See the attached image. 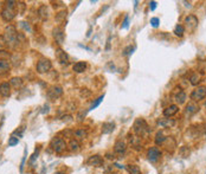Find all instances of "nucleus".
Instances as JSON below:
<instances>
[{
  "instance_id": "nucleus-1",
  "label": "nucleus",
  "mask_w": 206,
  "mask_h": 174,
  "mask_svg": "<svg viewBox=\"0 0 206 174\" xmlns=\"http://www.w3.org/2000/svg\"><path fill=\"white\" fill-rule=\"evenodd\" d=\"M16 4H17L16 1H7L6 5H5V7L1 10L0 16H1V18L5 20V21L8 23V21L14 19V17H16V14H17V12H16V10H14Z\"/></svg>"
},
{
  "instance_id": "nucleus-2",
  "label": "nucleus",
  "mask_w": 206,
  "mask_h": 174,
  "mask_svg": "<svg viewBox=\"0 0 206 174\" xmlns=\"http://www.w3.org/2000/svg\"><path fill=\"white\" fill-rule=\"evenodd\" d=\"M4 38L5 41L10 45V46H14L16 44H18V33H17V30L13 25H8L6 29H5V33H4Z\"/></svg>"
},
{
  "instance_id": "nucleus-3",
  "label": "nucleus",
  "mask_w": 206,
  "mask_h": 174,
  "mask_svg": "<svg viewBox=\"0 0 206 174\" xmlns=\"http://www.w3.org/2000/svg\"><path fill=\"white\" fill-rule=\"evenodd\" d=\"M133 129H134V133L137 136H146L150 132L148 126H147V122L143 118H137L134 122Z\"/></svg>"
},
{
  "instance_id": "nucleus-4",
  "label": "nucleus",
  "mask_w": 206,
  "mask_h": 174,
  "mask_svg": "<svg viewBox=\"0 0 206 174\" xmlns=\"http://www.w3.org/2000/svg\"><path fill=\"white\" fill-rule=\"evenodd\" d=\"M189 97H191V99H192L193 102H199V101L204 99L206 97V87L205 85H200V87L195 88V89L191 93Z\"/></svg>"
},
{
  "instance_id": "nucleus-5",
  "label": "nucleus",
  "mask_w": 206,
  "mask_h": 174,
  "mask_svg": "<svg viewBox=\"0 0 206 174\" xmlns=\"http://www.w3.org/2000/svg\"><path fill=\"white\" fill-rule=\"evenodd\" d=\"M51 147L57 154H60L66 149V142L62 137H55L51 141Z\"/></svg>"
},
{
  "instance_id": "nucleus-6",
  "label": "nucleus",
  "mask_w": 206,
  "mask_h": 174,
  "mask_svg": "<svg viewBox=\"0 0 206 174\" xmlns=\"http://www.w3.org/2000/svg\"><path fill=\"white\" fill-rule=\"evenodd\" d=\"M51 66H52V64H51V62L49 59L42 58V59L38 60L37 65H36V70H37L38 74H45L51 69Z\"/></svg>"
},
{
  "instance_id": "nucleus-7",
  "label": "nucleus",
  "mask_w": 206,
  "mask_h": 174,
  "mask_svg": "<svg viewBox=\"0 0 206 174\" xmlns=\"http://www.w3.org/2000/svg\"><path fill=\"white\" fill-rule=\"evenodd\" d=\"M184 23H185V25H186V29H187L188 31H194L195 29H197V26H198V24H199V20H198V18L194 16V14H188L187 17H185V19H184Z\"/></svg>"
},
{
  "instance_id": "nucleus-8",
  "label": "nucleus",
  "mask_w": 206,
  "mask_h": 174,
  "mask_svg": "<svg viewBox=\"0 0 206 174\" xmlns=\"http://www.w3.org/2000/svg\"><path fill=\"white\" fill-rule=\"evenodd\" d=\"M147 156H148V160L150 162H155L159 160V157L161 156V152L158 147H150L147 152Z\"/></svg>"
},
{
  "instance_id": "nucleus-9",
  "label": "nucleus",
  "mask_w": 206,
  "mask_h": 174,
  "mask_svg": "<svg viewBox=\"0 0 206 174\" xmlns=\"http://www.w3.org/2000/svg\"><path fill=\"white\" fill-rule=\"evenodd\" d=\"M87 165L88 166H93V167H100V166L103 165V159H102L101 155H91L87 160Z\"/></svg>"
},
{
  "instance_id": "nucleus-10",
  "label": "nucleus",
  "mask_w": 206,
  "mask_h": 174,
  "mask_svg": "<svg viewBox=\"0 0 206 174\" xmlns=\"http://www.w3.org/2000/svg\"><path fill=\"white\" fill-rule=\"evenodd\" d=\"M56 56L58 62L62 64V65H68L69 64V56L66 55L65 51H63L62 49H57L56 50Z\"/></svg>"
},
{
  "instance_id": "nucleus-11",
  "label": "nucleus",
  "mask_w": 206,
  "mask_h": 174,
  "mask_svg": "<svg viewBox=\"0 0 206 174\" xmlns=\"http://www.w3.org/2000/svg\"><path fill=\"white\" fill-rule=\"evenodd\" d=\"M52 35H54V38L56 39V41L58 44H63V43H64L65 35H64V31H63L62 27H56V29H54Z\"/></svg>"
},
{
  "instance_id": "nucleus-12",
  "label": "nucleus",
  "mask_w": 206,
  "mask_h": 174,
  "mask_svg": "<svg viewBox=\"0 0 206 174\" xmlns=\"http://www.w3.org/2000/svg\"><path fill=\"white\" fill-rule=\"evenodd\" d=\"M63 95V89L60 87H52L49 91H48V96L52 99H56L58 97H60Z\"/></svg>"
},
{
  "instance_id": "nucleus-13",
  "label": "nucleus",
  "mask_w": 206,
  "mask_h": 174,
  "mask_svg": "<svg viewBox=\"0 0 206 174\" xmlns=\"http://www.w3.org/2000/svg\"><path fill=\"white\" fill-rule=\"evenodd\" d=\"M127 149V146L126 143L122 141V140H117L115 143H114V152L117 153V154H123Z\"/></svg>"
},
{
  "instance_id": "nucleus-14",
  "label": "nucleus",
  "mask_w": 206,
  "mask_h": 174,
  "mask_svg": "<svg viewBox=\"0 0 206 174\" xmlns=\"http://www.w3.org/2000/svg\"><path fill=\"white\" fill-rule=\"evenodd\" d=\"M156 124L160 128H169L175 124V121L173 118H160V120H158Z\"/></svg>"
},
{
  "instance_id": "nucleus-15",
  "label": "nucleus",
  "mask_w": 206,
  "mask_h": 174,
  "mask_svg": "<svg viewBox=\"0 0 206 174\" xmlns=\"http://www.w3.org/2000/svg\"><path fill=\"white\" fill-rule=\"evenodd\" d=\"M129 142H131V146L134 148V149H136V151L141 149V146H142V143H141V137H139L137 135H133L129 137Z\"/></svg>"
},
{
  "instance_id": "nucleus-16",
  "label": "nucleus",
  "mask_w": 206,
  "mask_h": 174,
  "mask_svg": "<svg viewBox=\"0 0 206 174\" xmlns=\"http://www.w3.org/2000/svg\"><path fill=\"white\" fill-rule=\"evenodd\" d=\"M178 111H179V107H178L177 104H172V105L167 107V108L164 110V115L166 116V117H171V116L175 115Z\"/></svg>"
},
{
  "instance_id": "nucleus-17",
  "label": "nucleus",
  "mask_w": 206,
  "mask_h": 174,
  "mask_svg": "<svg viewBox=\"0 0 206 174\" xmlns=\"http://www.w3.org/2000/svg\"><path fill=\"white\" fill-rule=\"evenodd\" d=\"M0 95L2 97H8L11 95V85L8 83H1L0 84Z\"/></svg>"
},
{
  "instance_id": "nucleus-18",
  "label": "nucleus",
  "mask_w": 206,
  "mask_h": 174,
  "mask_svg": "<svg viewBox=\"0 0 206 174\" xmlns=\"http://www.w3.org/2000/svg\"><path fill=\"white\" fill-rule=\"evenodd\" d=\"M85 69H87V63L85 62H77L72 66V70L75 71L76 74H82V72L85 71Z\"/></svg>"
},
{
  "instance_id": "nucleus-19",
  "label": "nucleus",
  "mask_w": 206,
  "mask_h": 174,
  "mask_svg": "<svg viewBox=\"0 0 206 174\" xmlns=\"http://www.w3.org/2000/svg\"><path fill=\"white\" fill-rule=\"evenodd\" d=\"M11 69V64L7 59H0V75L8 72Z\"/></svg>"
},
{
  "instance_id": "nucleus-20",
  "label": "nucleus",
  "mask_w": 206,
  "mask_h": 174,
  "mask_svg": "<svg viewBox=\"0 0 206 174\" xmlns=\"http://www.w3.org/2000/svg\"><path fill=\"white\" fill-rule=\"evenodd\" d=\"M115 129V123L114 122H106L102 124V133L103 134H110Z\"/></svg>"
},
{
  "instance_id": "nucleus-21",
  "label": "nucleus",
  "mask_w": 206,
  "mask_h": 174,
  "mask_svg": "<svg viewBox=\"0 0 206 174\" xmlns=\"http://www.w3.org/2000/svg\"><path fill=\"white\" fill-rule=\"evenodd\" d=\"M199 110V107L195 104V103H193V102H191V103H188L187 105H186V109H185V114L186 115H192V114H194V113H197Z\"/></svg>"
},
{
  "instance_id": "nucleus-22",
  "label": "nucleus",
  "mask_w": 206,
  "mask_h": 174,
  "mask_svg": "<svg viewBox=\"0 0 206 174\" xmlns=\"http://www.w3.org/2000/svg\"><path fill=\"white\" fill-rule=\"evenodd\" d=\"M38 14L42 20H46L49 18V8L46 7V5H42L38 10Z\"/></svg>"
},
{
  "instance_id": "nucleus-23",
  "label": "nucleus",
  "mask_w": 206,
  "mask_h": 174,
  "mask_svg": "<svg viewBox=\"0 0 206 174\" xmlns=\"http://www.w3.org/2000/svg\"><path fill=\"white\" fill-rule=\"evenodd\" d=\"M69 149H70L71 152H78V151L81 149V143H79V141L76 140V139H71L70 142H69Z\"/></svg>"
},
{
  "instance_id": "nucleus-24",
  "label": "nucleus",
  "mask_w": 206,
  "mask_h": 174,
  "mask_svg": "<svg viewBox=\"0 0 206 174\" xmlns=\"http://www.w3.org/2000/svg\"><path fill=\"white\" fill-rule=\"evenodd\" d=\"M74 136L76 137V140H84L88 136V132L85 129H77L74 132Z\"/></svg>"
},
{
  "instance_id": "nucleus-25",
  "label": "nucleus",
  "mask_w": 206,
  "mask_h": 174,
  "mask_svg": "<svg viewBox=\"0 0 206 174\" xmlns=\"http://www.w3.org/2000/svg\"><path fill=\"white\" fill-rule=\"evenodd\" d=\"M174 98H175V101H177L178 104H184V103L186 102V94H185L183 90L179 89V93L175 95Z\"/></svg>"
},
{
  "instance_id": "nucleus-26",
  "label": "nucleus",
  "mask_w": 206,
  "mask_h": 174,
  "mask_svg": "<svg viewBox=\"0 0 206 174\" xmlns=\"http://www.w3.org/2000/svg\"><path fill=\"white\" fill-rule=\"evenodd\" d=\"M177 37H183L184 33H185V27L181 25V24H178L175 27H174V32H173Z\"/></svg>"
},
{
  "instance_id": "nucleus-27",
  "label": "nucleus",
  "mask_w": 206,
  "mask_h": 174,
  "mask_svg": "<svg viewBox=\"0 0 206 174\" xmlns=\"http://www.w3.org/2000/svg\"><path fill=\"white\" fill-rule=\"evenodd\" d=\"M166 139H167V136L164 135L162 132H158L156 135H155V143L156 145H164V142L166 141Z\"/></svg>"
},
{
  "instance_id": "nucleus-28",
  "label": "nucleus",
  "mask_w": 206,
  "mask_h": 174,
  "mask_svg": "<svg viewBox=\"0 0 206 174\" xmlns=\"http://www.w3.org/2000/svg\"><path fill=\"white\" fill-rule=\"evenodd\" d=\"M127 171L129 174H141V169L136 165H127Z\"/></svg>"
},
{
  "instance_id": "nucleus-29",
  "label": "nucleus",
  "mask_w": 206,
  "mask_h": 174,
  "mask_svg": "<svg viewBox=\"0 0 206 174\" xmlns=\"http://www.w3.org/2000/svg\"><path fill=\"white\" fill-rule=\"evenodd\" d=\"M21 84H23V79L20 77H13V78H11V81H10V85H12V87L16 88V89L20 88Z\"/></svg>"
},
{
  "instance_id": "nucleus-30",
  "label": "nucleus",
  "mask_w": 206,
  "mask_h": 174,
  "mask_svg": "<svg viewBox=\"0 0 206 174\" xmlns=\"http://www.w3.org/2000/svg\"><path fill=\"white\" fill-rule=\"evenodd\" d=\"M200 79H201L200 75H198L197 72H194V74H192L191 77H189V83H191L192 85H198V83L200 82Z\"/></svg>"
},
{
  "instance_id": "nucleus-31",
  "label": "nucleus",
  "mask_w": 206,
  "mask_h": 174,
  "mask_svg": "<svg viewBox=\"0 0 206 174\" xmlns=\"http://www.w3.org/2000/svg\"><path fill=\"white\" fill-rule=\"evenodd\" d=\"M104 99V95H101V96L98 97V98H96L94 102L91 103V105H90V108H89V110H94V109H96L101 103H102V101Z\"/></svg>"
},
{
  "instance_id": "nucleus-32",
  "label": "nucleus",
  "mask_w": 206,
  "mask_h": 174,
  "mask_svg": "<svg viewBox=\"0 0 206 174\" xmlns=\"http://www.w3.org/2000/svg\"><path fill=\"white\" fill-rule=\"evenodd\" d=\"M189 153H191V151H189V147H187V146H183L179 148V154L181 157H188Z\"/></svg>"
},
{
  "instance_id": "nucleus-33",
  "label": "nucleus",
  "mask_w": 206,
  "mask_h": 174,
  "mask_svg": "<svg viewBox=\"0 0 206 174\" xmlns=\"http://www.w3.org/2000/svg\"><path fill=\"white\" fill-rule=\"evenodd\" d=\"M19 26H20L21 29H24L26 32H31V31H32V30H31L30 24H29V23H26V21H20V23H19Z\"/></svg>"
},
{
  "instance_id": "nucleus-34",
  "label": "nucleus",
  "mask_w": 206,
  "mask_h": 174,
  "mask_svg": "<svg viewBox=\"0 0 206 174\" xmlns=\"http://www.w3.org/2000/svg\"><path fill=\"white\" fill-rule=\"evenodd\" d=\"M18 143H19L18 137H16V136H11V137L8 139V147H13V146H16V145H18Z\"/></svg>"
},
{
  "instance_id": "nucleus-35",
  "label": "nucleus",
  "mask_w": 206,
  "mask_h": 174,
  "mask_svg": "<svg viewBox=\"0 0 206 174\" xmlns=\"http://www.w3.org/2000/svg\"><path fill=\"white\" fill-rule=\"evenodd\" d=\"M65 17H66V11H62L58 14H56V20L60 23V21H63V20L65 19Z\"/></svg>"
},
{
  "instance_id": "nucleus-36",
  "label": "nucleus",
  "mask_w": 206,
  "mask_h": 174,
  "mask_svg": "<svg viewBox=\"0 0 206 174\" xmlns=\"http://www.w3.org/2000/svg\"><path fill=\"white\" fill-rule=\"evenodd\" d=\"M159 24H160V19H159V18L153 17V18L150 19V25H152L153 27H158V26H159Z\"/></svg>"
},
{
  "instance_id": "nucleus-37",
  "label": "nucleus",
  "mask_w": 206,
  "mask_h": 174,
  "mask_svg": "<svg viewBox=\"0 0 206 174\" xmlns=\"http://www.w3.org/2000/svg\"><path fill=\"white\" fill-rule=\"evenodd\" d=\"M133 51H134V47H133L131 45H129V46H127V47L125 49L123 55H126V56H131V53H133Z\"/></svg>"
},
{
  "instance_id": "nucleus-38",
  "label": "nucleus",
  "mask_w": 206,
  "mask_h": 174,
  "mask_svg": "<svg viewBox=\"0 0 206 174\" xmlns=\"http://www.w3.org/2000/svg\"><path fill=\"white\" fill-rule=\"evenodd\" d=\"M24 129H25L24 127H20L19 129L14 130V132H13V136H14V135H18V137H21V136H23V133H24Z\"/></svg>"
},
{
  "instance_id": "nucleus-39",
  "label": "nucleus",
  "mask_w": 206,
  "mask_h": 174,
  "mask_svg": "<svg viewBox=\"0 0 206 174\" xmlns=\"http://www.w3.org/2000/svg\"><path fill=\"white\" fill-rule=\"evenodd\" d=\"M38 154H39V152H38V151H36V152L32 154L31 159H30V165H33V163H35V161L38 159Z\"/></svg>"
},
{
  "instance_id": "nucleus-40",
  "label": "nucleus",
  "mask_w": 206,
  "mask_h": 174,
  "mask_svg": "<svg viewBox=\"0 0 206 174\" xmlns=\"http://www.w3.org/2000/svg\"><path fill=\"white\" fill-rule=\"evenodd\" d=\"M26 149H25V154H24V156H23V160H21V163H20V172L23 173V171H24V166H25V161H26Z\"/></svg>"
},
{
  "instance_id": "nucleus-41",
  "label": "nucleus",
  "mask_w": 206,
  "mask_h": 174,
  "mask_svg": "<svg viewBox=\"0 0 206 174\" xmlns=\"http://www.w3.org/2000/svg\"><path fill=\"white\" fill-rule=\"evenodd\" d=\"M129 27V17L127 16L126 18H125V21H123V25H122V29L123 30H127Z\"/></svg>"
},
{
  "instance_id": "nucleus-42",
  "label": "nucleus",
  "mask_w": 206,
  "mask_h": 174,
  "mask_svg": "<svg viewBox=\"0 0 206 174\" xmlns=\"http://www.w3.org/2000/svg\"><path fill=\"white\" fill-rule=\"evenodd\" d=\"M149 8H150V11H154V10L156 8V1H150Z\"/></svg>"
},
{
  "instance_id": "nucleus-43",
  "label": "nucleus",
  "mask_w": 206,
  "mask_h": 174,
  "mask_svg": "<svg viewBox=\"0 0 206 174\" xmlns=\"http://www.w3.org/2000/svg\"><path fill=\"white\" fill-rule=\"evenodd\" d=\"M62 118H63V121H72V116L71 115H64Z\"/></svg>"
},
{
  "instance_id": "nucleus-44",
  "label": "nucleus",
  "mask_w": 206,
  "mask_h": 174,
  "mask_svg": "<svg viewBox=\"0 0 206 174\" xmlns=\"http://www.w3.org/2000/svg\"><path fill=\"white\" fill-rule=\"evenodd\" d=\"M183 2L185 4V6H186V7H189V8L192 7V2H187V1H183Z\"/></svg>"
},
{
  "instance_id": "nucleus-45",
  "label": "nucleus",
  "mask_w": 206,
  "mask_h": 174,
  "mask_svg": "<svg viewBox=\"0 0 206 174\" xmlns=\"http://www.w3.org/2000/svg\"><path fill=\"white\" fill-rule=\"evenodd\" d=\"M115 166H116L117 168H125L123 166H121V165H118V163H115Z\"/></svg>"
},
{
  "instance_id": "nucleus-46",
  "label": "nucleus",
  "mask_w": 206,
  "mask_h": 174,
  "mask_svg": "<svg viewBox=\"0 0 206 174\" xmlns=\"http://www.w3.org/2000/svg\"><path fill=\"white\" fill-rule=\"evenodd\" d=\"M55 174H63L62 172H57V173H55Z\"/></svg>"
},
{
  "instance_id": "nucleus-47",
  "label": "nucleus",
  "mask_w": 206,
  "mask_h": 174,
  "mask_svg": "<svg viewBox=\"0 0 206 174\" xmlns=\"http://www.w3.org/2000/svg\"><path fill=\"white\" fill-rule=\"evenodd\" d=\"M205 107H206V103H205Z\"/></svg>"
}]
</instances>
